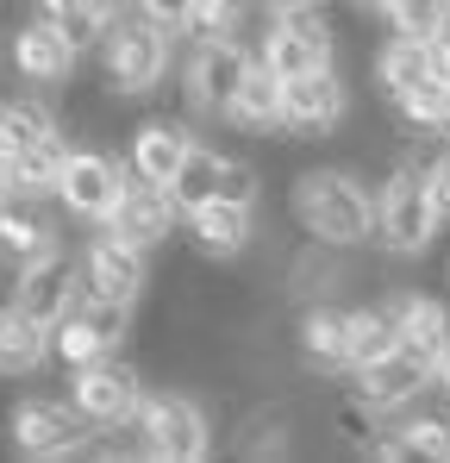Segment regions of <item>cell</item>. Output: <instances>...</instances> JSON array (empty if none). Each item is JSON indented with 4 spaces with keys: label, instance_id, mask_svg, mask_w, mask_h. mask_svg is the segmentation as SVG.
<instances>
[{
    "label": "cell",
    "instance_id": "obj_13",
    "mask_svg": "<svg viewBox=\"0 0 450 463\" xmlns=\"http://www.w3.org/2000/svg\"><path fill=\"white\" fill-rule=\"evenodd\" d=\"M351 394L375 407L381 420H394L400 407H413L419 394H426V357L419 351H407V345H394L388 357H375L363 370H351Z\"/></svg>",
    "mask_w": 450,
    "mask_h": 463
},
{
    "label": "cell",
    "instance_id": "obj_21",
    "mask_svg": "<svg viewBox=\"0 0 450 463\" xmlns=\"http://www.w3.org/2000/svg\"><path fill=\"white\" fill-rule=\"evenodd\" d=\"M388 307H394V332H400V345L419 351V357H432V351L450 338V307L438 301V295L407 288V295H394Z\"/></svg>",
    "mask_w": 450,
    "mask_h": 463
},
{
    "label": "cell",
    "instance_id": "obj_16",
    "mask_svg": "<svg viewBox=\"0 0 450 463\" xmlns=\"http://www.w3.org/2000/svg\"><path fill=\"white\" fill-rule=\"evenodd\" d=\"M75 57H81V51H75L57 25H44L38 13L13 25V70H19L25 81H38V88H63V81L75 76Z\"/></svg>",
    "mask_w": 450,
    "mask_h": 463
},
{
    "label": "cell",
    "instance_id": "obj_32",
    "mask_svg": "<svg viewBox=\"0 0 450 463\" xmlns=\"http://www.w3.org/2000/svg\"><path fill=\"white\" fill-rule=\"evenodd\" d=\"M32 6H38V19H44V25H57V32L70 38L75 51H94V44H100V32H107V25H100V13H94L88 0H32Z\"/></svg>",
    "mask_w": 450,
    "mask_h": 463
},
{
    "label": "cell",
    "instance_id": "obj_30",
    "mask_svg": "<svg viewBox=\"0 0 450 463\" xmlns=\"http://www.w3.org/2000/svg\"><path fill=\"white\" fill-rule=\"evenodd\" d=\"M44 132H57V113L32 94H13L0 100V156H19L25 145H38Z\"/></svg>",
    "mask_w": 450,
    "mask_h": 463
},
{
    "label": "cell",
    "instance_id": "obj_5",
    "mask_svg": "<svg viewBox=\"0 0 450 463\" xmlns=\"http://www.w3.org/2000/svg\"><path fill=\"white\" fill-rule=\"evenodd\" d=\"M138 401H145V370L138 364H126L119 351L113 357H94V364H75L70 376V407L88 420V426H132V413H138Z\"/></svg>",
    "mask_w": 450,
    "mask_h": 463
},
{
    "label": "cell",
    "instance_id": "obj_15",
    "mask_svg": "<svg viewBox=\"0 0 450 463\" xmlns=\"http://www.w3.org/2000/svg\"><path fill=\"white\" fill-rule=\"evenodd\" d=\"M175 220H182V213H175V201H169L156 182H126L119 201H113V213L100 220V232L126 238V244H138V250H156V244H169Z\"/></svg>",
    "mask_w": 450,
    "mask_h": 463
},
{
    "label": "cell",
    "instance_id": "obj_37",
    "mask_svg": "<svg viewBox=\"0 0 450 463\" xmlns=\"http://www.w3.org/2000/svg\"><path fill=\"white\" fill-rule=\"evenodd\" d=\"M138 13L156 19L163 32H175V25H182V13H188V0H138Z\"/></svg>",
    "mask_w": 450,
    "mask_h": 463
},
{
    "label": "cell",
    "instance_id": "obj_25",
    "mask_svg": "<svg viewBox=\"0 0 450 463\" xmlns=\"http://www.w3.org/2000/svg\"><path fill=\"white\" fill-rule=\"evenodd\" d=\"M220 169H225V156L213 151V145H194V138H188L175 175L163 182V194L175 201V213H188V207H201V201H220Z\"/></svg>",
    "mask_w": 450,
    "mask_h": 463
},
{
    "label": "cell",
    "instance_id": "obj_22",
    "mask_svg": "<svg viewBox=\"0 0 450 463\" xmlns=\"http://www.w3.org/2000/svg\"><path fill=\"white\" fill-rule=\"evenodd\" d=\"M295 345L313 370H344V307L338 301H306L295 326Z\"/></svg>",
    "mask_w": 450,
    "mask_h": 463
},
{
    "label": "cell",
    "instance_id": "obj_42",
    "mask_svg": "<svg viewBox=\"0 0 450 463\" xmlns=\"http://www.w3.org/2000/svg\"><path fill=\"white\" fill-rule=\"evenodd\" d=\"M351 6H357V13H381L388 0H351Z\"/></svg>",
    "mask_w": 450,
    "mask_h": 463
},
{
    "label": "cell",
    "instance_id": "obj_27",
    "mask_svg": "<svg viewBox=\"0 0 450 463\" xmlns=\"http://www.w3.org/2000/svg\"><path fill=\"white\" fill-rule=\"evenodd\" d=\"M388 432L400 439V451H407V458L450 463V407H419V413H413V407H400Z\"/></svg>",
    "mask_w": 450,
    "mask_h": 463
},
{
    "label": "cell",
    "instance_id": "obj_1",
    "mask_svg": "<svg viewBox=\"0 0 450 463\" xmlns=\"http://www.w3.org/2000/svg\"><path fill=\"white\" fill-rule=\"evenodd\" d=\"M288 213L306 238L319 244H338V250H357L375 238V188L363 182L357 163H313L295 175V194H288Z\"/></svg>",
    "mask_w": 450,
    "mask_h": 463
},
{
    "label": "cell",
    "instance_id": "obj_4",
    "mask_svg": "<svg viewBox=\"0 0 450 463\" xmlns=\"http://www.w3.org/2000/svg\"><path fill=\"white\" fill-rule=\"evenodd\" d=\"M132 426H138L145 458H156V463H201L213 451V420H207V407H201L194 394H175V388H163V394L145 388Z\"/></svg>",
    "mask_w": 450,
    "mask_h": 463
},
{
    "label": "cell",
    "instance_id": "obj_9",
    "mask_svg": "<svg viewBox=\"0 0 450 463\" xmlns=\"http://www.w3.org/2000/svg\"><path fill=\"white\" fill-rule=\"evenodd\" d=\"M6 439L19 458H75V445L88 439V420L57 394H25L6 407Z\"/></svg>",
    "mask_w": 450,
    "mask_h": 463
},
{
    "label": "cell",
    "instance_id": "obj_7",
    "mask_svg": "<svg viewBox=\"0 0 450 463\" xmlns=\"http://www.w3.org/2000/svg\"><path fill=\"white\" fill-rule=\"evenodd\" d=\"M351 119V94L338 70H306V76H282V138L300 145H325L338 138V126Z\"/></svg>",
    "mask_w": 450,
    "mask_h": 463
},
{
    "label": "cell",
    "instance_id": "obj_8",
    "mask_svg": "<svg viewBox=\"0 0 450 463\" xmlns=\"http://www.w3.org/2000/svg\"><path fill=\"white\" fill-rule=\"evenodd\" d=\"M250 63H257V51H250L244 38H201L194 57H188V70H182V100H188V113L225 119V107H231V94H238V81H244Z\"/></svg>",
    "mask_w": 450,
    "mask_h": 463
},
{
    "label": "cell",
    "instance_id": "obj_28",
    "mask_svg": "<svg viewBox=\"0 0 450 463\" xmlns=\"http://www.w3.org/2000/svg\"><path fill=\"white\" fill-rule=\"evenodd\" d=\"M63 156H70V138L63 132H44L38 145H25V151L13 156V188L51 201L57 194V175H63Z\"/></svg>",
    "mask_w": 450,
    "mask_h": 463
},
{
    "label": "cell",
    "instance_id": "obj_36",
    "mask_svg": "<svg viewBox=\"0 0 450 463\" xmlns=\"http://www.w3.org/2000/svg\"><path fill=\"white\" fill-rule=\"evenodd\" d=\"M426 388H432V394H445V401H450V338L438 345V351H432V357H426Z\"/></svg>",
    "mask_w": 450,
    "mask_h": 463
},
{
    "label": "cell",
    "instance_id": "obj_41",
    "mask_svg": "<svg viewBox=\"0 0 450 463\" xmlns=\"http://www.w3.org/2000/svg\"><path fill=\"white\" fill-rule=\"evenodd\" d=\"M0 194H13V156H0Z\"/></svg>",
    "mask_w": 450,
    "mask_h": 463
},
{
    "label": "cell",
    "instance_id": "obj_14",
    "mask_svg": "<svg viewBox=\"0 0 450 463\" xmlns=\"http://www.w3.org/2000/svg\"><path fill=\"white\" fill-rule=\"evenodd\" d=\"M182 226H188L194 257H207V263H231V257H244V250L257 244V207H238V201H201V207L182 213Z\"/></svg>",
    "mask_w": 450,
    "mask_h": 463
},
{
    "label": "cell",
    "instance_id": "obj_10",
    "mask_svg": "<svg viewBox=\"0 0 450 463\" xmlns=\"http://www.w3.org/2000/svg\"><path fill=\"white\" fill-rule=\"evenodd\" d=\"M81 295L94 301H119V307H138L150 295V250L100 232L88 250H81Z\"/></svg>",
    "mask_w": 450,
    "mask_h": 463
},
{
    "label": "cell",
    "instance_id": "obj_43",
    "mask_svg": "<svg viewBox=\"0 0 450 463\" xmlns=\"http://www.w3.org/2000/svg\"><path fill=\"white\" fill-rule=\"evenodd\" d=\"M445 269H450V263H445Z\"/></svg>",
    "mask_w": 450,
    "mask_h": 463
},
{
    "label": "cell",
    "instance_id": "obj_35",
    "mask_svg": "<svg viewBox=\"0 0 450 463\" xmlns=\"http://www.w3.org/2000/svg\"><path fill=\"white\" fill-rule=\"evenodd\" d=\"M426 194H432V213L438 226H450V138L438 156H426Z\"/></svg>",
    "mask_w": 450,
    "mask_h": 463
},
{
    "label": "cell",
    "instance_id": "obj_18",
    "mask_svg": "<svg viewBox=\"0 0 450 463\" xmlns=\"http://www.w3.org/2000/svg\"><path fill=\"white\" fill-rule=\"evenodd\" d=\"M188 126L182 119H169V113H156V119H145L138 132H132V151H126V169L138 175V182H169L175 175V163H182V151H188Z\"/></svg>",
    "mask_w": 450,
    "mask_h": 463
},
{
    "label": "cell",
    "instance_id": "obj_39",
    "mask_svg": "<svg viewBox=\"0 0 450 463\" xmlns=\"http://www.w3.org/2000/svg\"><path fill=\"white\" fill-rule=\"evenodd\" d=\"M250 6H263L269 19H282V13H306V6H319V0H250Z\"/></svg>",
    "mask_w": 450,
    "mask_h": 463
},
{
    "label": "cell",
    "instance_id": "obj_17",
    "mask_svg": "<svg viewBox=\"0 0 450 463\" xmlns=\"http://www.w3.org/2000/svg\"><path fill=\"white\" fill-rule=\"evenodd\" d=\"M51 244H63L57 238V220H51V201H38V194H0V257H13V263H32L38 250H51Z\"/></svg>",
    "mask_w": 450,
    "mask_h": 463
},
{
    "label": "cell",
    "instance_id": "obj_20",
    "mask_svg": "<svg viewBox=\"0 0 450 463\" xmlns=\"http://www.w3.org/2000/svg\"><path fill=\"white\" fill-rule=\"evenodd\" d=\"M225 119L244 138H276L282 132V76H269L263 63H250L244 81H238V94H231V107H225Z\"/></svg>",
    "mask_w": 450,
    "mask_h": 463
},
{
    "label": "cell",
    "instance_id": "obj_29",
    "mask_svg": "<svg viewBox=\"0 0 450 463\" xmlns=\"http://www.w3.org/2000/svg\"><path fill=\"white\" fill-rule=\"evenodd\" d=\"M288 432H295V420H288V407H250L244 420H238V458L263 463V458H282L288 451Z\"/></svg>",
    "mask_w": 450,
    "mask_h": 463
},
{
    "label": "cell",
    "instance_id": "obj_40",
    "mask_svg": "<svg viewBox=\"0 0 450 463\" xmlns=\"http://www.w3.org/2000/svg\"><path fill=\"white\" fill-rule=\"evenodd\" d=\"M432 138H450V81H445V94H438V126H432Z\"/></svg>",
    "mask_w": 450,
    "mask_h": 463
},
{
    "label": "cell",
    "instance_id": "obj_24",
    "mask_svg": "<svg viewBox=\"0 0 450 463\" xmlns=\"http://www.w3.org/2000/svg\"><path fill=\"white\" fill-rule=\"evenodd\" d=\"M394 345H400V332H394V307L388 301L344 307V370H363L375 357H388Z\"/></svg>",
    "mask_w": 450,
    "mask_h": 463
},
{
    "label": "cell",
    "instance_id": "obj_2",
    "mask_svg": "<svg viewBox=\"0 0 450 463\" xmlns=\"http://www.w3.org/2000/svg\"><path fill=\"white\" fill-rule=\"evenodd\" d=\"M438 238V213L426 194V163L419 156H394L388 182L375 188V244L388 257H426Z\"/></svg>",
    "mask_w": 450,
    "mask_h": 463
},
{
    "label": "cell",
    "instance_id": "obj_31",
    "mask_svg": "<svg viewBox=\"0 0 450 463\" xmlns=\"http://www.w3.org/2000/svg\"><path fill=\"white\" fill-rule=\"evenodd\" d=\"M244 13H250V0H188V13H182L175 32H188L194 44L201 38H238L244 32Z\"/></svg>",
    "mask_w": 450,
    "mask_h": 463
},
{
    "label": "cell",
    "instance_id": "obj_12",
    "mask_svg": "<svg viewBox=\"0 0 450 463\" xmlns=\"http://www.w3.org/2000/svg\"><path fill=\"white\" fill-rule=\"evenodd\" d=\"M126 163H113L107 151H94V145H81V151L63 156V175H57V207H70L75 220H88V226H100L107 213H113V201H119V188H126Z\"/></svg>",
    "mask_w": 450,
    "mask_h": 463
},
{
    "label": "cell",
    "instance_id": "obj_11",
    "mask_svg": "<svg viewBox=\"0 0 450 463\" xmlns=\"http://www.w3.org/2000/svg\"><path fill=\"white\" fill-rule=\"evenodd\" d=\"M75 295H81V257H75L70 244H51V250H38L32 263H13V307L32 313V319H57V313L70 307Z\"/></svg>",
    "mask_w": 450,
    "mask_h": 463
},
{
    "label": "cell",
    "instance_id": "obj_33",
    "mask_svg": "<svg viewBox=\"0 0 450 463\" xmlns=\"http://www.w3.org/2000/svg\"><path fill=\"white\" fill-rule=\"evenodd\" d=\"M332 432H338L344 445L370 451V445L381 439V432H388V426H381V413H375V407H363V401L344 388V394H338V407H332Z\"/></svg>",
    "mask_w": 450,
    "mask_h": 463
},
{
    "label": "cell",
    "instance_id": "obj_26",
    "mask_svg": "<svg viewBox=\"0 0 450 463\" xmlns=\"http://www.w3.org/2000/svg\"><path fill=\"white\" fill-rule=\"evenodd\" d=\"M419 81H432V57H426V38H388L381 51H375V88H381V100H394V94H407V88H419Z\"/></svg>",
    "mask_w": 450,
    "mask_h": 463
},
{
    "label": "cell",
    "instance_id": "obj_38",
    "mask_svg": "<svg viewBox=\"0 0 450 463\" xmlns=\"http://www.w3.org/2000/svg\"><path fill=\"white\" fill-rule=\"evenodd\" d=\"M426 57H432V81H450V25L426 38Z\"/></svg>",
    "mask_w": 450,
    "mask_h": 463
},
{
    "label": "cell",
    "instance_id": "obj_34",
    "mask_svg": "<svg viewBox=\"0 0 450 463\" xmlns=\"http://www.w3.org/2000/svg\"><path fill=\"white\" fill-rule=\"evenodd\" d=\"M438 94H445V81H419V88L394 94L388 107H394V119H400V132H419V138H432V126H438Z\"/></svg>",
    "mask_w": 450,
    "mask_h": 463
},
{
    "label": "cell",
    "instance_id": "obj_6",
    "mask_svg": "<svg viewBox=\"0 0 450 463\" xmlns=\"http://www.w3.org/2000/svg\"><path fill=\"white\" fill-rule=\"evenodd\" d=\"M132 313H138V307L75 295L70 307L51 319V351H57L70 370H75V364H94V357H113V351L132 338Z\"/></svg>",
    "mask_w": 450,
    "mask_h": 463
},
{
    "label": "cell",
    "instance_id": "obj_23",
    "mask_svg": "<svg viewBox=\"0 0 450 463\" xmlns=\"http://www.w3.org/2000/svg\"><path fill=\"white\" fill-rule=\"evenodd\" d=\"M44 357H51V326L6 301L0 307V376H32Z\"/></svg>",
    "mask_w": 450,
    "mask_h": 463
},
{
    "label": "cell",
    "instance_id": "obj_19",
    "mask_svg": "<svg viewBox=\"0 0 450 463\" xmlns=\"http://www.w3.org/2000/svg\"><path fill=\"white\" fill-rule=\"evenodd\" d=\"M344 282H351V250H338V244L306 238L295 257H288V295H295L300 307L306 301H332Z\"/></svg>",
    "mask_w": 450,
    "mask_h": 463
},
{
    "label": "cell",
    "instance_id": "obj_3",
    "mask_svg": "<svg viewBox=\"0 0 450 463\" xmlns=\"http://www.w3.org/2000/svg\"><path fill=\"white\" fill-rule=\"evenodd\" d=\"M100 88L113 100H132V94H150L156 81L169 76V32L145 19V13H119L107 32H100Z\"/></svg>",
    "mask_w": 450,
    "mask_h": 463
}]
</instances>
